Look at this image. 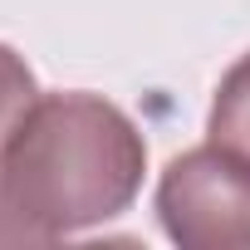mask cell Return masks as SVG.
Here are the masks:
<instances>
[{"instance_id": "1", "label": "cell", "mask_w": 250, "mask_h": 250, "mask_svg": "<svg viewBox=\"0 0 250 250\" xmlns=\"http://www.w3.org/2000/svg\"><path fill=\"white\" fill-rule=\"evenodd\" d=\"M147 143L133 118L98 93H40L5 147L0 216L5 245H49L133 206Z\"/></svg>"}, {"instance_id": "2", "label": "cell", "mask_w": 250, "mask_h": 250, "mask_svg": "<svg viewBox=\"0 0 250 250\" xmlns=\"http://www.w3.org/2000/svg\"><path fill=\"white\" fill-rule=\"evenodd\" d=\"M157 221L182 250H250V157L206 143L167 162Z\"/></svg>"}, {"instance_id": "3", "label": "cell", "mask_w": 250, "mask_h": 250, "mask_svg": "<svg viewBox=\"0 0 250 250\" xmlns=\"http://www.w3.org/2000/svg\"><path fill=\"white\" fill-rule=\"evenodd\" d=\"M206 133H211V143L250 157V54H240L221 74L216 98H211V118H206Z\"/></svg>"}, {"instance_id": "4", "label": "cell", "mask_w": 250, "mask_h": 250, "mask_svg": "<svg viewBox=\"0 0 250 250\" xmlns=\"http://www.w3.org/2000/svg\"><path fill=\"white\" fill-rule=\"evenodd\" d=\"M35 98H40V88H35L30 64L10 44H0V167H5V147H10L20 118L30 113ZM0 245H5V216H0Z\"/></svg>"}]
</instances>
